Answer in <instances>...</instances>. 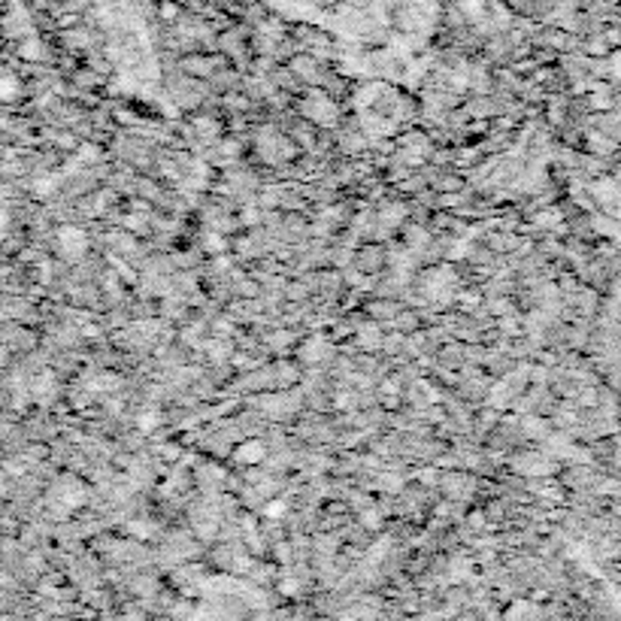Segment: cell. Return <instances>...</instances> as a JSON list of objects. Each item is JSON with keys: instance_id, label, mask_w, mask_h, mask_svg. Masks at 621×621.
I'll return each instance as SVG.
<instances>
[{"instance_id": "obj_1", "label": "cell", "mask_w": 621, "mask_h": 621, "mask_svg": "<svg viewBox=\"0 0 621 621\" xmlns=\"http://www.w3.org/2000/svg\"><path fill=\"white\" fill-rule=\"evenodd\" d=\"M264 458V446L258 440H249V443H239L237 446V461L239 464H258Z\"/></svg>"}, {"instance_id": "obj_2", "label": "cell", "mask_w": 621, "mask_h": 621, "mask_svg": "<svg viewBox=\"0 0 621 621\" xmlns=\"http://www.w3.org/2000/svg\"><path fill=\"white\" fill-rule=\"evenodd\" d=\"M61 249H64V252H73V255H79V252L85 249V237H82V230H77V228H64V230H61Z\"/></svg>"}, {"instance_id": "obj_3", "label": "cell", "mask_w": 621, "mask_h": 621, "mask_svg": "<svg viewBox=\"0 0 621 621\" xmlns=\"http://www.w3.org/2000/svg\"><path fill=\"white\" fill-rule=\"evenodd\" d=\"M55 176H43V179H36V185H34V194L36 198H49V194H55Z\"/></svg>"}, {"instance_id": "obj_4", "label": "cell", "mask_w": 621, "mask_h": 621, "mask_svg": "<svg viewBox=\"0 0 621 621\" xmlns=\"http://www.w3.org/2000/svg\"><path fill=\"white\" fill-rule=\"evenodd\" d=\"M319 4H349V0H319ZM358 4L370 6V10H379V12H385L388 6L394 4V0H358Z\"/></svg>"}, {"instance_id": "obj_5", "label": "cell", "mask_w": 621, "mask_h": 621, "mask_svg": "<svg viewBox=\"0 0 621 621\" xmlns=\"http://www.w3.org/2000/svg\"><path fill=\"white\" fill-rule=\"evenodd\" d=\"M140 431H143V433H152L155 428H158V415H155V413H146V415H140Z\"/></svg>"}, {"instance_id": "obj_6", "label": "cell", "mask_w": 621, "mask_h": 621, "mask_svg": "<svg viewBox=\"0 0 621 621\" xmlns=\"http://www.w3.org/2000/svg\"><path fill=\"white\" fill-rule=\"evenodd\" d=\"M204 249L206 252H222L224 249V239L219 234H206L204 237Z\"/></svg>"}, {"instance_id": "obj_7", "label": "cell", "mask_w": 621, "mask_h": 621, "mask_svg": "<svg viewBox=\"0 0 621 621\" xmlns=\"http://www.w3.org/2000/svg\"><path fill=\"white\" fill-rule=\"evenodd\" d=\"M19 82L16 79H0V97H16Z\"/></svg>"}, {"instance_id": "obj_8", "label": "cell", "mask_w": 621, "mask_h": 621, "mask_svg": "<svg viewBox=\"0 0 621 621\" xmlns=\"http://www.w3.org/2000/svg\"><path fill=\"white\" fill-rule=\"evenodd\" d=\"M133 534H137V536H152L155 534L152 521H137V525H133Z\"/></svg>"}, {"instance_id": "obj_9", "label": "cell", "mask_w": 621, "mask_h": 621, "mask_svg": "<svg viewBox=\"0 0 621 621\" xmlns=\"http://www.w3.org/2000/svg\"><path fill=\"white\" fill-rule=\"evenodd\" d=\"M267 515H273V519H279V515H286V504H282V500H276V504L267 506Z\"/></svg>"}, {"instance_id": "obj_10", "label": "cell", "mask_w": 621, "mask_h": 621, "mask_svg": "<svg viewBox=\"0 0 621 621\" xmlns=\"http://www.w3.org/2000/svg\"><path fill=\"white\" fill-rule=\"evenodd\" d=\"M282 591H286V594H294V591H297V582H282Z\"/></svg>"}]
</instances>
